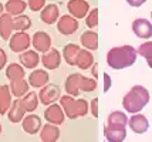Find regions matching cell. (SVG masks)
<instances>
[{
	"label": "cell",
	"mask_w": 152,
	"mask_h": 142,
	"mask_svg": "<svg viewBox=\"0 0 152 142\" xmlns=\"http://www.w3.org/2000/svg\"><path fill=\"white\" fill-rule=\"evenodd\" d=\"M138 57L137 50L132 46H118L113 47L107 53V64L113 70H124L135 64Z\"/></svg>",
	"instance_id": "obj_1"
},
{
	"label": "cell",
	"mask_w": 152,
	"mask_h": 142,
	"mask_svg": "<svg viewBox=\"0 0 152 142\" xmlns=\"http://www.w3.org/2000/svg\"><path fill=\"white\" fill-rule=\"evenodd\" d=\"M148 102H149V91L142 85H134L122 98L124 109L129 114H137L142 111Z\"/></svg>",
	"instance_id": "obj_2"
},
{
	"label": "cell",
	"mask_w": 152,
	"mask_h": 142,
	"mask_svg": "<svg viewBox=\"0 0 152 142\" xmlns=\"http://www.w3.org/2000/svg\"><path fill=\"white\" fill-rule=\"evenodd\" d=\"M31 46V37L26 31H14L9 39V47L13 53H23Z\"/></svg>",
	"instance_id": "obj_3"
},
{
	"label": "cell",
	"mask_w": 152,
	"mask_h": 142,
	"mask_svg": "<svg viewBox=\"0 0 152 142\" xmlns=\"http://www.w3.org/2000/svg\"><path fill=\"white\" fill-rule=\"evenodd\" d=\"M39 101L43 104V105H50V104H54V102L60 100V87L56 85V84H46L44 87L40 88L39 94Z\"/></svg>",
	"instance_id": "obj_4"
},
{
	"label": "cell",
	"mask_w": 152,
	"mask_h": 142,
	"mask_svg": "<svg viewBox=\"0 0 152 142\" xmlns=\"http://www.w3.org/2000/svg\"><path fill=\"white\" fill-rule=\"evenodd\" d=\"M78 27H80L78 20L75 17H73L71 14H64V16L58 17V20H57V30L61 34H64V36L74 34L78 30Z\"/></svg>",
	"instance_id": "obj_5"
},
{
	"label": "cell",
	"mask_w": 152,
	"mask_h": 142,
	"mask_svg": "<svg viewBox=\"0 0 152 142\" xmlns=\"http://www.w3.org/2000/svg\"><path fill=\"white\" fill-rule=\"evenodd\" d=\"M44 119L48 124H54V125H61L64 119H66V114L61 108L60 104H50L47 105V109L44 111Z\"/></svg>",
	"instance_id": "obj_6"
},
{
	"label": "cell",
	"mask_w": 152,
	"mask_h": 142,
	"mask_svg": "<svg viewBox=\"0 0 152 142\" xmlns=\"http://www.w3.org/2000/svg\"><path fill=\"white\" fill-rule=\"evenodd\" d=\"M67 9L68 13L77 20L80 19H86V16L90 12V3L86 0H68L67 3Z\"/></svg>",
	"instance_id": "obj_7"
},
{
	"label": "cell",
	"mask_w": 152,
	"mask_h": 142,
	"mask_svg": "<svg viewBox=\"0 0 152 142\" xmlns=\"http://www.w3.org/2000/svg\"><path fill=\"white\" fill-rule=\"evenodd\" d=\"M31 44H33L36 51L47 53L51 48V37L46 31H36L33 34V39H31Z\"/></svg>",
	"instance_id": "obj_8"
},
{
	"label": "cell",
	"mask_w": 152,
	"mask_h": 142,
	"mask_svg": "<svg viewBox=\"0 0 152 142\" xmlns=\"http://www.w3.org/2000/svg\"><path fill=\"white\" fill-rule=\"evenodd\" d=\"M40 61L46 70H57L61 64V53L56 48H50L47 53H43Z\"/></svg>",
	"instance_id": "obj_9"
},
{
	"label": "cell",
	"mask_w": 152,
	"mask_h": 142,
	"mask_svg": "<svg viewBox=\"0 0 152 142\" xmlns=\"http://www.w3.org/2000/svg\"><path fill=\"white\" fill-rule=\"evenodd\" d=\"M132 31L139 39H144V40L151 39L152 37L151 21L146 20V19H137V20H134L132 21Z\"/></svg>",
	"instance_id": "obj_10"
},
{
	"label": "cell",
	"mask_w": 152,
	"mask_h": 142,
	"mask_svg": "<svg viewBox=\"0 0 152 142\" xmlns=\"http://www.w3.org/2000/svg\"><path fill=\"white\" fill-rule=\"evenodd\" d=\"M58 17H60V9L54 3L46 4L40 10V20L43 23H46V24H48V26L56 24L57 20H58Z\"/></svg>",
	"instance_id": "obj_11"
},
{
	"label": "cell",
	"mask_w": 152,
	"mask_h": 142,
	"mask_svg": "<svg viewBox=\"0 0 152 142\" xmlns=\"http://www.w3.org/2000/svg\"><path fill=\"white\" fill-rule=\"evenodd\" d=\"M104 135L107 142H124L126 138V127L119 125H105Z\"/></svg>",
	"instance_id": "obj_12"
},
{
	"label": "cell",
	"mask_w": 152,
	"mask_h": 142,
	"mask_svg": "<svg viewBox=\"0 0 152 142\" xmlns=\"http://www.w3.org/2000/svg\"><path fill=\"white\" fill-rule=\"evenodd\" d=\"M14 33V26H13V16L10 13L0 14V37L3 40L9 41V39L12 37V34Z\"/></svg>",
	"instance_id": "obj_13"
},
{
	"label": "cell",
	"mask_w": 152,
	"mask_h": 142,
	"mask_svg": "<svg viewBox=\"0 0 152 142\" xmlns=\"http://www.w3.org/2000/svg\"><path fill=\"white\" fill-rule=\"evenodd\" d=\"M21 125H23V129L28 135H34V134L40 132V129L43 127L41 125V118L36 114L24 115V118L21 119Z\"/></svg>",
	"instance_id": "obj_14"
},
{
	"label": "cell",
	"mask_w": 152,
	"mask_h": 142,
	"mask_svg": "<svg viewBox=\"0 0 152 142\" xmlns=\"http://www.w3.org/2000/svg\"><path fill=\"white\" fill-rule=\"evenodd\" d=\"M128 125L135 134H145L146 131L149 129V121L146 119L145 115L139 114V112L134 114L128 119Z\"/></svg>",
	"instance_id": "obj_15"
},
{
	"label": "cell",
	"mask_w": 152,
	"mask_h": 142,
	"mask_svg": "<svg viewBox=\"0 0 152 142\" xmlns=\"http://www.w3.org/2000/svg\"><path fill=\"white\" fill-rule=\"evenodd\" d=\"M6 115H7V118H9V121L13 122V124L21 122V119L26 115V109L23 107V102H21L20 98H17V100H14L12 102V105H10V108H9Z\"/></svg>",
	"instance_id": "obj_16"
},
{
	"label": "cell",
	"mask_w": 152,
	"mask_h": 142,
	"mask_svg": "<svg viewBox=\"0 0 152 142\" xmlns=\"http://www.w3.org/2000/svg\"><path fill=\"white\" fill-rule=\"evenodd\" d=\"M19 61H20V64H21L24 68L34 70V68L39 66V63H40L39 51H36V50H26V51L20 53Z\"/></svg>",
	"instance_id": "obj_17"
},
{
	"label": "cell",
	"mask_w": 152,
	"mask_h": 142,
	"mask_svg": "<svg viewBox=\"0 0 152 142\" xmlns=\"http://www.w3.org/2000/svg\"><path fill=\"white\" fill-rule=\"evenodd\" d=\"M41 142H57L60 139V128L54 124H46L40 129Z\"/></svg>",
	"instance_id": "obj_18"
},
{
	"label": "cell",
	"mask_w": 152,
	"mask_h": 142,
	"mask_svg": "<svg viewBox=\"0 0 152 142\" xmlns=\"http://www.w3.org/2000/svg\"><path fill=\"white\" fill-rule=\"evenodd\" d=\"M28 84H30V87L33 88H41L44 87L46 84H48V81H50V75L47 74L46 70H40V68H37V70H34V71H31V74L28 75Z\"/></svg>",
	"instance_id": "obj_19"
},
{
	"label": "cell",
	"mask_w": 152,
	"mask_h": 142,
	"mask_svg": "<svg viewBox=\"0 0 152 142\" xmlns=\"http://www.w3.org/2000/svg\"><path fill=\"white\" fill-rule=\"evenodd\" d=\"M60 105H61V108L64 111V114L67 115V118H70V119L78 118L77 117V111H75V97L68 94L60 97Z\"/></svg>",
	"instance_id": "obj_20"
},
{
	"label": "cell",
	"mask_w": 152,
	"mask_h": 142,
	"mask_svg": "<svg viewBox=\"0 0 152 142\" xmlns=\"http://www.w3.org/2000/svg\"><path fill=\"white\" fill-rule=\"evenodd\" d=\"M93 64H94V55L91 54V51L87 50V48H80L77 60H75V67L86 71V70H90Z\"/></svg>",
	"instance_id": "obj_21"
},
{
	"label": "cell",
	"mask_w": 152,
	"mask_h": 142,
	"mask_svg": "<svg viewBox=\"0 0 152 142\" xmlns=\"http://www.w3.org/2000/svg\"><path fill=\"white\" fill-rule=\"evenodd\" d=\"M80 81H81V74L78 73H74V74L68 75L67 80L64 81V90L68 95H73V97H78L80 91Z\"/></svg>",
	"instance_id": "obj_22"
},
{
	"label": "cell",
	"mask_w": 152,
	"mask_h": 142,
	"mask_svg": "<svg viewBox=\"0 0 152 142\" xmlns=\"http://www.w3.org/2000/svg\"><path fill=\"white\" fill-rule=\"evenodd\" d=\"M28 90H30V84H28V81L24 80V78L10 81V92H12V95H14L16 98H23V97L28 92Z\"/></svg>",
	"instance_id": "obj_23"
},
{
	"label": "cell",
	"mask_w": 152,
	"mask_h": 142,
	"mask_svg": "<svg viewBox=\"0 0 152 142\" xmlns=\"http://www.w3.org/2000/svg\"><path fill=\"white\" fill-rule=\"evenodd\" d=\"M80 43H81V46L87 50H90V51H95L97 48H98V34L95 33V31H86V33L81 34V37H80Z\"/></svg>",
	"instance_id": "obj_24"
},
{
	"label": "cell",
	"mask_w": 152,
	"mask_h": 142,
	"mask_svg": "<svg viewBox=\"0 0 152 142\" xmlns=\"http://www.w3.org/2000/svg\"><path fill=\"white\" fill-rule=\"evenodd\" d=\"M12 92L9 85H0V115H6L12 105Z\"/></svg>",
	"instance_id": "obj_25"
},
{
	"label": "cell",
	"mask_w": 152,
	"mask_h": 142,
	"mask_svg": "<svg viewBox=\"0 0 152 142\" xmlns=\"http://www.w3.org/2000/svg\"><path fill=\"white\" fill-rule=\"evenodd\" d=\"M27 9V1L24 0H7L6 4H4V10L7 13H10L12 16H19L23 14L24 10Z\"/></svg>",
	"instance_id": "obj_26"
},
{
	"label": "cell",
	"mask_w": 152,
	"mask_h": 142,
	"mask_svg": "<svg viewBox=\"0 0 152 142\" xmlns=\"http://www.w3.org/2000/svg\"><path fill=\"white\" fill-rule=\"evenodd\" d=\"M78 51H80V46L78 44H74V43H70L64 46L63 48V57L68 66H75V60H77V55H78Z\"/></svg>",
	"instance_id": "obj_27"
},
{
	"label": "cell",
	"mask_w": 152,
	"mask_h": 142,
	"mask_svg": "<svg viewBox=\"0 0 152 142\" xmlns=\"http://www.w3.org/2000/svg\"><path fill=\"white\" fill-rule=\"evenodd\" d=\"M21 102H23V107H24V109H26V112H33V111H36L37 109V107H39V95L36 94L34 91H28L23 98H21Z\"/></svg>",
	"instance_id": "obj_28"
},
{
	"label": "cell",
	"mask_w": 152,
	"mask_h": 142,
	"mask_svg": "<svg viewBox=\"0 0 152 142\" xmlns=\"http://www.w3.org/2000/svg\"><path fill=\"white\" fill-rule=\"evenodd\" d=\"M6 77L10 81L14 80H20V78H24V67L20 66L17 63H12L6 67Z\"/></svg>",
	"instance_id": "obj_29"
},
{
	"label": "cell",
	"mask_w": 152,
	"mask_h": 142,
	"mask_svg": "<svg viewBox=\"0 0 152 142\" xmlns=\"http://www.w3.org/2000/svg\"><path fill=\"white\" fill-rule=\"evenodd\" d=\"M107 125H119L126 127L128 125V117L122 111H113L107 118Z\"/></svg>",
	"instance_id": "obj_30"
},
{
	"label": "cell",
	"mask_w": 152,
	"mask_h": 142,
	"mask_svg": "<svg viewBox=\"0 0 152 142\" xmlns=\"http://www.w3.org/2000/svg\"><path fill=\"white\" fill-rule=\"evenodd\" d=\"M13 26H14V31H26V30L31 27V20L24 13L19 14V16L13 17Z\"/></svg>",
	"instance_id": "obj_31"
},
{
	"label": "cell",
	"mask_w": 152,
	"mask_h": 142,
	"mask_svg": "<svg viewBox=\"0 0 152 142\" xmlns=\"http://www.w3.org/2000/svg\"><path fill=\"white\" fill-rule=\"evenodd\" d=\"M141 57H144L148 63V67L152 70V41H146V43H142L141 46L137 50Z\"/></svg>",
	"instance_id": "obj_32"
},
{
	"label": "cell",
	"mask_w": 152,
	"mask_h": 142,
	"mask_svg": "<svg viewBox=\"0 0 152 142\" xmlns=\"http://www.w3.org/2000/svg\"><path fill=\"white\" fill-rule=\"evenodd\" d=\"M95 88H97V80H95V78L81 75V81H80V91H83V92H93Z\"/></svg>",
	"instance_id": "obj_33"
},
{
	"label": "cell",
	"mask_w": 152,
	"mask_h": 142,
	"mask_svg": "<svg viewBox=\"0 0 152 142\" xmlns=\"http://www.w3.org/2000/svg\"><path fill=\"white\" fill-rule=\"evenodd\" d=\"M86 26L88 28H95L98 26V9H91L86 16Z\"/></svg>",
	"instance_id": "obj_34"
},
{
	"label": "cell",
	"mask_w": 152,
	"mask_h": 142,
	"mask_svg": "<svg viewBox=\"0 0 152 142\" xmlns=\"http://www.w3.org/2000/svg\"><path fill=\"white\" fill-rule=\"evenodd\" d=\"M75 111H77V117H86L90 111V104L87 100L78 98L75 100Z\"/></svg>",
	"instance_id": "obj_35"
},
{
	"label": "cell",
	"mask_w": 152,
	"mask_h": 142,
	"mask_svg": "<svg viewBox=\"0 0 152 142\" xmlns=\"http://www.w3.org/2000/svg\"><path fill=\"white\" fill-rule=\"evenodd\" d=\"M46 6V0H27V7L31 12H40Z\"/></svg>",
	"instance_id": "obj_36"
},
{
	"label": "cell",
	"mask_w": 152,
	"mask_h": 142,
	"mask_svg": "<svg viewBox=\"0 0 152 142\" xmlns=\"http://www.w3.org/2000/svg\"><path fill=\"white\" fill-rule=\"evenodd\" d=\"M90 111L94 118H98V98H93L90 102Z\"/></svg>",
	"instance_id": "obj_37"
},
{
	"label": "cell",
	"mask_w": 152,
	"mask_h": 142,
	"mask_svg": "<svg viewBox=\"0 0 152 142\" xmlns=\"http://www.w3.org/2000/svg\"><path fill=\"white\" fill-rule=\"evenodd\" d=\"M6 64H7V54L6 51L0 47V71L6 67Z\"/></svg>",
	"instance_id": "obj_38"
},
{
	"label": "cell",
	"mask_w": 152,
	"mask_h": 142,
	"mask_svg": "<svg viewBox=\"0 0 152 142\" xmlns=\"http://www.w3.org/2000/svg\"><path fill=\"white\" fill-rule=\"evenodd\" d=\"M111 84H113V81H111L110 74H108V73H104V92H108V91H110Z\"/></svg>",
	"instance_id": "obj_39"
},
{
	"label": "cell",
	"mask_w": 152,
	"mask_h": 142,
	"mask_svg": "<svg viewBox=\"0 0 152 142\" xmlns=\"http://www.w3.org/2000/svg\"><path fill=\"white\" fill-rule=\"evenodd\" d=\"M125 1L131 7H141L146 1V0H125Z\"/></svg>",
	"instance_id": "obj_40"
},
{
	"label": "cell",
	"mask_w": 152,
	"mask_h": 142,
	"mask_svg": "<svg viewBox=\"0 0 152 142\" xmlns=\"http://www.w3.org/2000/svg\"><path fill=\"white\" fill-rule=\"evenodd\" d=\"M91 73H93V77H98V64L91 66Z\"/></svg>",
	"instance_id": "obj_41"
},
{
	"label": "cell",
	"mask_w": 152,
	"mask_h": 142,
	"mask_svg": "<svg viewBox=\"0 0 152 142\" xmlns=\"http://www.w3.org/2000/svg\"><path fill=\"white\" fill-rule=\"evenodd\" d=\"M1 13H4V4H1V3H0V14Z\"/></svg>",
	"instance_id": "obj_42"
},
{
	"label": "cell",
	"mask_w": 152,
	"mask_h": 142,
	"mask_svg": "<svg viewBox=\"0 0 152 142\" xmlns=\"http://www.w3.org/2000/svg\"><path fill=\"white\" fill-rule=\"evenodd\" d=\"M0 135H1V124H0Z\"/></svg>",
	"instance_id": "obj_43"
},
{
	"label": "cell",
	"mask_w": 152,
	"mask_h": 142,
	"mask_svg": "<svg viewBox=\"0 0 152 142\" xmlns=\"http://www.w3.org/2000/svg\"><path fill=\"white\" fill-rule=\"evenodd\" d=\"M151 19H152V12H151Z\"/></svg>",
	"instance_id": "obj_44"
}]
</instances>
